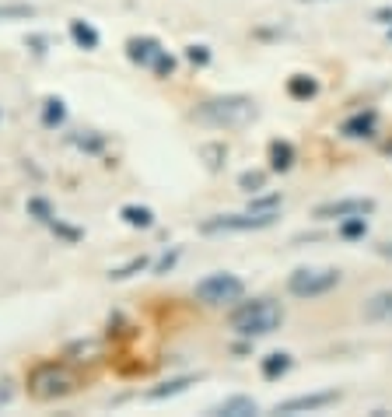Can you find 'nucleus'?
Segmentation results:
<instances>
[{
    "label": "nucleus",
    "instance_id": "1",
    "mask_svg": "<svg viewBox=\"0 0 392 417\" xmlns=\"http://www.w3.org/2000/svg\"><path fill=\"white\" fill-rule=\"evenodd\" d=\"M256 116H259L256 102L245 98V95L207 98L203 106L196 109V120H200L203 127H214V130H239V127H249Z\"/></svg>",
    "mask_w": 392,
    "mask_h": 417
},
{
    "label": "nucleus",
    "instance_id": "2",
    "mask_svg": "<svg viewBox=\"0 0 392 417\" xmlns=\"http://www.w3.org/2000/svg\"><path fill=\"white\" fill-rule=\"evenodd\" d=\"M284 326V308H280L273 298H256V302H242L232 312V330L239 337H270Z\"/></svg>",
    "mask_w": 392,
    "mask_h": 417
},
{
    "label": "nucleus",
    "instance_id": "3",
    "mask_svg": "<svg viewBox=\"0 0 392 417\" xmlns=\"http://www.w3.org/2000/svg\"><path fill=\"white\" fill-rule=\"evenodd\" d=\"M77 386H81V376L67 361H46L28 376V389L35 400H60V396H71Z\"/></svg>",
    "mask_w": 392,
    "mask_h": 417
},
{
    "label": "nucleus",
    "instance_id": "4",
    "mask_svg": "<svg viewBox=\"0 0 392 417\" xmlns=\"http://www.w3.org/2000/svg\"><path fill=\"white\" fill-rule=\"evenodd\" d=\"M340 284V270L333 267H298L288 277V291L295 298H322Z\"/></svg>",
    "mask_w": 392,
    "mask_h": 417
},
{
    "label": "nucleus",
    "instance_id": "5",
    "mask_svg": "<svg viewBox=\"0 0 392 417\" xmlns=\"http://www.w3.org/2000/svg\"><path fill=\"white\" fill-rule=\"evenodd\" d=\"M242 295H245L242 277H235V274H228V270L210 274V277H203V281L196 284V298H200L203 305H232V302H239Z\"/></svg>",
    "mask_w": 392,
    "mask_h": 417
},
{
    "label": "nucleus",
    "instance_id": "6",
    "mask_svg": "<svg viewBox=\"0 0 392 417\" xmlns=\"http://www.w3.org/2000/svg\"><path fill=\"white\" fill-rule=\"evenodd\" d=\"M277 221V211H245V214H217L210 221L200 225L203 235H217V232H256V228H270Z\"/></svg>",
    "mask_w": 392,
    "mask_h": 417
},
{
    "label": "nucleus",
    "instance_id": "7",
    "mask_svg": "<svg viewBox=\"0 0 392 417\" xmlns=\"http://www.w3.org/2000/svg\"><path fill=\"white\" fill-rule=\"evenodd\" d=\"M375 211V200H361V196H354V200H333V203H319L315 207V218H336V221H344V218H364V214H371Z\"/></svg>",
    "mask_w": 392,
    "mask_h": 417
},
{
    "label": "nucleus",
    "instance_id": "8",
    "mask_svg": "<svg viewBox=\"0 0 392 417\" xmlns=\"http://www.w3.org/2000/svg\"><path fill=\"white\" fill-rule=\"evenodd\" d=\"M340 400L336 389H322V393H301V396H291L284 403H277V414H308V410H326Z\"/></svg>",
    "mask_w": 392,
    "mask_h": 417
},
{
    "label": "nucleus",
    "instance_id": "9",
    "mask_svg": "<svg viewBox=\"0 0 392 417\" xmlns=\"http://www.w3.org/2000/svg\"><path fill=\"white\" fill-rule=\"evenodd\" d=\"M361 316H364V323L392 326V291H375V295L361 305Z\"/></svg>",
    "mask_w": 392,
    "mask_h": 417
},
{
    "label": "nucleus",
    "instance_id": "10",
    "mask_svg": "<svg viewBox=\"0 0 392 417\" xmlns=\"http://www.w3.org/2000/svg\"><path fill=\"white\" fill-rule=\"evenodd\" d=\"M259 407H256V400L252 396H228L224 403H217L210 414H217V417H252Z\"/></svg>",
    "mask_w": 392,
    "mask_h": 417
},
{
    "label": "nucleus",
    "instance_id": "11",
    "mask_svg": "<svg viewBox=\"0 0 392 417\" xmlns=\"http://www.w3.org/2000/svg\"><path fill=\"white\" fill-rule=\"evenodd\" d=\"M127 53H130V60H133V64L151 67V64H154V57L161 53V46H158L154 39H130V42H127Z\"/></svg>",
    "mask_w": 392,
    "mask_h": 417
},
{
    "label": "nucleus",
    "instance_id": "12",
    "mask_svg": "<svg viewBox=\"0 0 392 417\" xmlns=\"http://www.w3.org/2000/svg\"><path fill=\"white\" fill-rule=\"evenodd\" d=\"M259 372H263V379H280V376H288V372H291V354H284V351L266 354L263 364H259Z\"/></svg>",
    "mask_w": 392,
    "mask_h": 417
},
{
    "label": "nucleus",
    "instance_id": "13",
    "mask_svg": "<svg viewBox=\"0 0 392 417\" xmlns=\"http://www.w3.org/2000/svg\"><path fill=\"white\" fill-rule=\"evenodd\" d=\"M288 95H291V98H298V102H308V98H315V95H319V81H315V77H308V74H295V77L288 81Z\"/></svg>",
    "mask_w": 392,
    "mask_h": 417
},
{
    "label": "nucleus",
    "instance_id": "14",
    "mask_svg": "<svg viewBox=\"0 0 392 417\" xmlns=\"http://www.w3.org/2000/svg\"><path fill=\"white\" fill-rule=\"evenodd\" d=\"M270 165H273L277 172H288V169L295 165V147H291L288 140H273V144H270Z\"/></svg>",
    "mask_w": 392,
    "mask_h": 417
},
{
    "label": "nucleus",
    "instance_id": "15",
    "mask_svg": "<svg viewBox=\"0 0 392 417\" xmlns=\"http://www.w3.org/2000/svg\"><path fill=\"white\" fill-rule=\"evenodd\" d=\"M375 133V113H357L344 123V137H371Z\"/></svg>",
    "mask_w": 392,
    "mask_h": 417
},
{
    "label": "nucleus",
    "instance_id": "16",
    "mask_svg": "<svg viewBox=\"0 0 392 417\" xmlns=\"http://www.w3.org/2000/svg\"><path fill=\"white\" fill-rule=\"evenodd\" d=\"M71 39H74L81 49H98V32H95L88 21H71Z\"/></svg>",
    "mask_w": 392,
    "mask_h": 417
},
{
    "label": "nucleus",
    "instance_id": "17",
    "mask_svg": "<svg viewBox=\"0 0 392 417\" xmlns=\"http://www.w3.org/2000/svg\"><path fill=\"white\" fill-rule=\"evenodd\" d=\"M120 214H123V221L133 225V228H151V225H154V214L147 211V207H133V203H130V207H123Z\"/></svg>",
    "mask_w": 392,
    "mask_h": 417
},
{
    "label": "nucleus",
    "instance_id": "18",
    "mask_svg": "<svg viewBox=\"0 0 392 417\" xmlns=\"http://www.w3.org/2000/svg\"><path fill=\"white\" fill-rule=\"evenodd\" d=\"M32 15H35L32 4H0V21H25Z\"/></svg>",
    "mask_w": 392,
    "mask_h": 417
},
{
    "label": "nucleus",
    "instance_id": "19",
    "mask_svg": "<svg viewBox=\"0 0 392 417\" xmlns=\"http://www.w3.org/2000/svg\"><path fill=\"white\" fill-rule=\"evenodd\" d=\"M64 116H67L64 102H60V98H46V113H42L46 127H60V123H64Z\"/></svg>",
    "mask_w": 392,
    "mask_h": 417
},
{
    "label": "nucleus",
    "instance_id": "20",
    "mask_svg": "<svg viewBox=\"0 0 392 417\" xmlns=\"http://www.w3.org/2000/svg\"><path fill=\"white\" fill-rule=\"evenodd\" d=\"M189 382H193V379H172V382H165V386L151 389V393H147V400H165V396H176V393H183Z\"/></svg>",
    "mask_w": 392,
    "mask_h": 417
},
{
    "label": "nucleus",
    "instance_id": "21",
    "mask_svg": "<svg viewBox=\"0 0 392 417\" xmlns=\"http://www.w3.org/2000/svg\"><path fill=\"white\" fill-rule=\"evenodd\" d=\"M364 232H368V221H364L361 214H357V218H344V225H340V235H344V239H361Z\"/></svg>",
    "mask_w": 392,
    "mask_h": 417
},
{
    "label": "nucleus",
    "instance_id": "22",
    "mask_svg": "<svg viewBox=\"0 0 392 417\" xmlns=\"http://www.w3.org/2000/svg\"><path fill=\"white\" fill-rule=\"evenodd\" d=\"M239 186H242L245 193H259V189L266 186V172H242V176H239Z\"/></svg>",
    "mask_w": 392,
    "mask_h": 417
},
{
    "label": "nucleus",
    "instance_id": "23",
    "mask_svg": "<svg viewBox=\"0 0 392 417\" xmlns=\"http://www.w3.org/2000/svg\"><path fill=\"white\" fill-rule=\"evenodd\" d=\"M200 154L207 158L210 169H221V162H224V154H228V151H224V144H207V147H200Z\"/></svg>",
    "mask_w": 392,
    "mask_h": 417
},
{
    "label": "nucleus",
    "instance_id": "24",
    "mask_svg": "<svg viewBox=\"0 0 392 417\" xmlns=\"http://www.w3.org/2000/svg\"><path fill=\"white\" fill-rule=\"evenodd\" d=\"M151 71H154L158 77H168V74H172V71H176V60H172V57H168V53H165V49H161V53L154 57V64H151Z\"/></svg>",
    "mask_w": 392,
    "mask_h": 417
},
{
    "label": "nucleus",
    "instance_id": "25",
    "mask_svg": "<svg viewBox=\"0 0 392 417\" xmlns=\"http://www.w3.org/2000/svg\"><path fill=\"white\" fill-rule=\"evenodd\" d=\"M144 267H147V259H144V256H137V259H130L127 267L112 270V277H116V281H123V277H130V274H137V270H144Z\"/></svg>",
    "mask_w": 392,
    "mask_h": 417
},
{
    "label": "nucleus",
    "instance_id": "26",
    "mask_svg": "<svg viewBox=\"0 0 392 417\" xmlns=\"http://www.w3.org/2000/svg\"><path fill=\"white\" fill-rule=\"evenodd\" d=\"M277 207H280V196H277V193H270V196L252 200V203H249V211H277Z\"/></svg>",
    "mask_w": 392,
    "mask_h": 417
},
{
    "label": "nucleus",
    "instance_id": "27",
    "mask_svg": "<svg viewBox=\"0 0 392 417\" xmlns=\"http://www.w3.org/2000/svg\"><path fill=\"white\" fill-rule=\"evenodd\" d=\"M28 211L39 214V221H53V211H49V203H46V200H28Z\"/></svg>",
    "mask_w": 392,
    "mask_h": 417
},
{
    "label": "nucleus",
    "instance_id": "28",
    "mask_svg": "<svg viewBox=\"0 0 392 417\" xmlns=\"http://www.w3.org/2000/svg\"><path fill=\"white\" fill-rule=\"evenodd\" d=\"M49 225H53V232H60V235H64L67 242H77V239H81V232H77V228H67V225H60V221H56V218H53Z\"/></svg>",
    "mask_w": 392,
    "mask_h": 417
},
{
    "label": "nucleus",
    "instance_id": "29",
    "mask_svg": "<svg viewBox=\"0 0 392 417\" xmlns=\"http://www.w3.org/2000/svg\"><path fill=\"white\" fill-rule=\"evenodd\" d=\"M186 57H189L193 64H207V60H210V53H207V46H189V49H186Z\"/></svg>",
    "mask_w": 392,
    "mask_h": 417
},
{
    "label": "nucleus",
    "instance_id": "30",
    "mask_svg": "<svg viewBox=\"0 0 392 417\" xmlns=\"http://www.w3.org/2000/svg\"><path fill=\"white\" fill-rule=\"evenodd\" d=\"M8 400H11V386L0 382V403H8Z\"/></svg>",
    "mask_w": 392,
    "mask_h": 417
},
{
    "label": "nucleus",
    "instance_id": "31",
    "mask_svg": "<svg viewBox=\"0 0 392 417\" xmlns=\"http://www.w3.org/2000/svg\"><path fill=\"white\" fill-rule=\"evenodd\" d=\"M378 256H385V259H392V242H382V245H378Z\"/></svg>",
    "mask_w": 392,
    "mask_h": 417
},
{
    "label": "nucleus",
    "instance_id": "32",
    "mask_svg": "<svg viewBox=\"0 0 392 417\" xmlns=\"http://www.w3.org/2000/svg\"><path fill=\"white\" fill-rule=\"evenodd\" d=\"M301 4H319V0H301Z\"/></svg>",
    "mask_w": 392,
    "mask_h": 417
}]
</instances>
